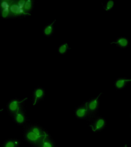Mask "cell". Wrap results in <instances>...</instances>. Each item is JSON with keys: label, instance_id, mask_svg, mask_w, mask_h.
I'll list each match as a JSON object with an SVG mask.
<instances>
[{"label": "cell", "instance_id": "2", "mask_svg": "<svg viewBox=\"0 0 131 147\" xmlns=\"http://www.w3.org/2000/svg\"><path fill=\"white\" fill-rule=\"evenodd\" d=\"M28 99V97L20 99L14 98L9 100L7 103V110L10 115L11 116L15 113L24 108V104L25 101Z\"/></svg>", "mask_w": 131, "mask_h": 147}, {"label": "cell", "instance_id": "5", "mask_svg": "<svg viewBox=\"0 0 131 147\" xmlns=\"http://www.w3.org/2000/svg\"><path fill=\"white\" fill-rule=\"evenodd\" d=\"M92 123L89 125L91 130L94 132H99L105 128L107 122L103 117L96 116L92 120Z\"/></svg>", "mask_w": 131, "mask_h": 147}, {"label": "cell", "instance_id": "15", "mask_svg": "<svg viewBox=\"0 0 131 147\" xmlns=\"http://www.w3.org/2000/svg\"><path fill=\"white\" fill-rule=\"evenodd\" d=\"M70 49L68 43L64 42L61 44L58 48V52L60 55H63L67 52Z\"/></svg>", "mask_w": 131, "mask_h": 147}, {"label": "cell", "instance_id": "10", "mask_svg": "<svg viewBox=\"0 0 131 147\" xmlns=\"http://www.w3.org/2000/svg\"><path fill=\"white\" fill-rule=\"evenodd\" d=\"M130 82H131V78L120 77L116 79L114 84L116 89L120 90L125 88Z\"/></svg>", "mask_w": 131, "mask_h": 147}, {"label": "cell", "instance_id": "19", "mask_svg": "<svg viewBox=\"0 0 131 147\" xmlns=\"http://www.w3.org/2000/svg\"><path fill=\"white\" fill-rule=\"evenodd\" d=\"M4 109L3 108V109H0V113L2 112V111H3V110H4Z\"/></svg>", "mask_w": 131, "mask_h": 147}, {"label": "cell", "instance_id": "18", "mask_svg": "<svg viewBox=\"0 0 131 147\" xmlns=\"http://www.w3.org/2000/svg\"><path fill=\"white\" fill-rule=\"evenodd\" d=\"M16 1L18 5L22 9H24V5H25V2H26V0H17Z\"/></svg>", "mask_w": 131, "mask_h": 147}, {"label": "cell", "instance_id": "7", "mask_svg": "<svg viewBox=\"0 0 131 147\" xmlns=\"http://www.w3.org/2000/svg\"><path fill=\"white\" fill-rule=\"evenodd\" d=\"M12 0H0V14L3 18L10 17V9Z\"/></svg>", "mask_w": 131, "mask_h": 147}, {"label": "cell", "instance_id": "13", "mask_svg": "<svg viewBox=\"0 0 131 147\" xmlns=\"http://www.w3.org/2000/svg\"><path fill=\"white\" fill-rule=\"evenodd\" d=\"M20 141L18 139H10L5 141L1 147H19Z\"/></svg>", "mask_w": 131, "mask_h": 147}, {"label": "cell", "instance_id": "3", "mask_svg": "<svg viewBox=\"0 0 131 147\" xmlns=\"http://www.w3.org/2000/svg\"><path fill=\"white\" fill-rule=\"evenodd\" d=\"M102 94L103 93H100L96 97L86 101L87 109L93 119L96 117L97 114L99 109V98Z\"/></svg>", "mask_w": 131, "mask_h": 147}, {"label": "cell", "instance_id": "17", "mask_svg": "<svg viewBox=\"0 0 131 147\" xmlns=\"http://www.w3.org/2000/svg\"><path fill=\"white\" fill-rule=\"evenodd\" d=\"M114 1L113 0H108L106 3L103 5V9L105 11H109L114 7Z\"/></svg>", "mask_w": 131, "mask_h": 147}, {"label": "cell", "instance_id": "16", "mask_svg": "<svg viewBox=\"0 0 131 147\" xmlns=\"http://www.w3.org/2000/svg\"><path fill=\"white\" fill-rule=\"evenodd\" d=\"M34 6V1L33 0H26L24 9L26 12L31 13V11Z\"/></svg>", "mask_w": 131, "mask_h": 147}, {"label": "cell", "instance_id": "4", "mask_svg": "<svg viewBox=\"0 0 131 147\" xmlns=\"http://www.w3.org/2000/svg\"><path fill=\"white\" fill-rule=\"evenodd\" d=\"M74 114L78 119L90 121L93 119L87 109L86 102L77 107L75 110Z\"/></svg>", "mask_w": 131, "mask_h": 147}, {"label": "cell", "instance_id": "14", "mask_svg": "<svg viewBox=\"0 0 131 147\" xmlns=\"http://www.w3.org/2000/svg\"><path fill=\"white\" fill-rule=\"evenodd\" d=\"M37 147H56V144L50 136L44 139Z\"/></svg>", "mask_w": 131, "mask_h": 147}, {"label": "cell", "instance_id": "1", "mask_svg": "<svg viewBox=\"0 0 131 147\" xmlns=\"http://www.w3.org/2000/svg\"><path fill=\"white\" fill-rule=\"evenodd\" d=\"M24 135L25 141L34 147H37L44 139L50 136L43 128L36 125H28L24 130Z\"/></svg>", "mask_w": 131, "mask_h": 147}, {"label": "cell", "instance_id": "8", "mask_svg": "<svg viewBox=\"0 0 131 147\" xmlns=\"http://www.w3.org/2000/svg\"><path fill=\"white\" fill-rule=\"evenodd\" d=\"M11 117L14 122L20 126L24 125L27 121L26 111L24 108L16 113Z\"/></svg>", "mask_w": 131, "mask_h": 147}, {"label": "cell", "instance_id": "21", "mask_svg": "<svg viewBox=\"0 0 131 147\" xmlns=\"http://www.w3.org/2000/svg\"><path fill=\"white\" fill-rule=\"evenodd\" d=\"M130 121H131V112L130 114Z\"/></svg>", "mask_w": 131, "mask_h": 147}, {"label": "cell", "instance_id": "20", "mask_svg": "<svg viewBox=\"0 0 131 147\" xmlns=\"http://www.w3.org/2000/svg\"><path fill=\"white\" fill-rule=\"evenodd\" d=\"M120 147H128L127 144H125V145Z\"/></svg>", "mask_w": 131, "mask_h": 147}, {"label": "cell", "instance_id": "11", "mask_svg": "<svg viewBox=\"0 0 131 147\" xmlns=\"http://www.w3.org/2000/svg\"><path fill=\"white\" fill-rule=\"evenodd\" d=\"M110 44L115 45L121 49H124L127 48L129 45V39L125 36L118 37L115 41L110 42Z\"/></svg>", "mask_w": 131, "mask_h": 147}, {"label": "cell", "instance_id": "6", "mask_svg": "<svg viewBox=\"0 0 131 147\" xmlns=\"http://www.w3.org/2000/svg\"><path fill=\"white\" fill-rule=\"evenodd\" d=\"M10 17H18L31 15V13L26 12L24 9L20 7L17 4L16 0H12L10 5Z\"/></svg>", "mask_w": 131, "mask_h": 147}, {"label": "cell", "instance_id": "9", "mask_svg": "<svg viewBox=\"0 0 131 147\" xmlns=\"http://www.w3.org/2000/svg\"><path fill=\"white\" fill-rule=\"evenodd\" d=\"M45 95V91L41 87L36 88L33 93V105H36L41 102L44 98Z\"/></svg>", "mask_w": 131, "mask_h": 147}, {"label": "cell", "instance_id": "12", "mask_svg": "<svg viewBox=\"0 0 131 147\" xmlns=\"http://www.w3.org/2000/svg\"><path fill=\"white\" fill-rule=\"evenodd\" d=\"M56 19H55L51 23L46 25L44 26L43 30V33L45 36L47 37L51 36L53 34L54 30V25L56 23Z\"/></svg>", "mask_w": 131, "mask_h": 147}]
</instances>
